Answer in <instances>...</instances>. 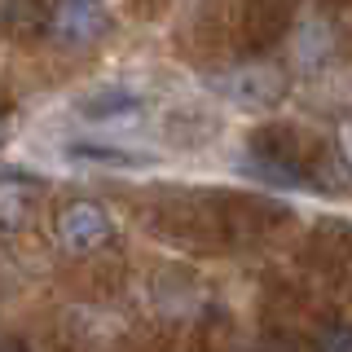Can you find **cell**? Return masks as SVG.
Segmentation results:
<instances>
[{"mask_svg":"<svg viewBox=\"0 0 352 352\" xmlns=\"http://www.w3.org/2000/svg\"><path fill=\"white\" fill-rule=\"evenodd\" d=\"M110 234H115L110 212H106L102 203H88V198L62 207V216H58V242L71 251V256H88V251L106 247Z\"/></svg>","mask_w":352,"mask_h":352,"instance_id":"cell-1","label":"cell"},{"mask_svg":"<svg viewBox=\"0 0 352 352\" xmlns=\"http://www.w3.org/2000/svg\"><path fill=\"white\" fill-rule=\"evenodd\" d=\"M5 137H9V110L0 106V141H5Z\"/></svg>","mask_w":352,"mask_h":352,"instance_id":"cell-10","label":"cell"},{"mask_svg":"<svg viewBox=\"0 0 352 352\" xmlns=\"http://www.w3.org/2000/svg\"><path fill=\"white\" fill-rule=\"evenodd\" d=\"M71 159L80 163H102V168H141L146 154H128L119 146H106V141H75L71 146Z\"/></svg>","mask_w":352,"mask_h":352,"instance_id":"cell-7","label":"cell"},{"mask_svg":"<svg viewBox=\"0 0 352 352\" xmlns=\"http://www.w3.org/2000/svg\"><path fill=\"white\" fill-rule=\"evenodd\" d=\"M238 172L256 185H269V190H304L313 185V172L304 163H291V159H269V154H251V159L238 163Z\"/></svg>","mask_w":352,"mask_h":352,"instance_id":"cell-5","label":"cell"},{"mask_svg":"<svg viewBox=\"0 0 352 352\" xmlns=\"http://www.w3.org/2000/svg\"><path fill=\"white\" fill-rule=\"evenodd\" d=\"M75 110H80V119H93V124H115V119H132L141 110V93L132 84H102L84 93Z\"/></svg>","mask_w":352,"mask_h":352,"instance_id":"cell-4","label":"cell"},{"mask_svg":"<svg viewBox=\"0 0 352 352\" xmlns=\"http://www.w3.org/2000/svg\"><path fill=\"white\" fill-rule=\"evenodd\" d=\"M216 88L242 110H273L282 102V93H286V80H282V71H273V66L251 62V66H238V71L220 75Z\"/></svg>","mask_w":352,"mask_h":352,"instance_id":"cell-2","label":"cell"},{"mask_svg":"<svg viewBox=\"0 0 352 352\" xmlns=\"http://www.w3.org/2000/svg\"><path fill=\"white\" fill-rule=\"evenodd\" d=\"M317 352H352V322H335L317 335Z\"/></svg>","mask_w":352,"mask_h":352,"instance_id":"cell-8","label":"cell"},{"mask_svg":"<svg viewBox=\"0 0 352 352\" xmlns=\"http://www.w3.org/2000/svg\"><path fill=\"white\" fill-rule=\"evenodd\" d=\"M0 352H31L22 339H0Z\"/></svg>","mask_w":352,"mask_h":352,"instance_id":"cell-9","label":"cell"},{"mask_svg":"<svg viewBox=\"0 0 352 352\" xmlns=\"http://www.w3.org/2000/svg\"><path fill=\"white\" fill-rule=\"evenodd\" d=\"M344 141H348V154H352V132H348V137H344Z\"/></svg>","mask_w":352,"mask_h":352,"instance_id":"cell-11","label":"cell"},{"mask_svg":"<svg viewBox=\"0 0 352 352\" xmlns=\"http://www.w3.org/2000/svg\"><path fill=\"white\" fill-rule=\"evenodd\" d=\"M0 31L14 40H40L53 31V9L44 0H0Z\"/></svg>","mask_w":352,"mask_h":352,"instance_id":"cell-6","label":"cell"},{"mask_svg":"<svg viewBox=\"0 0 352 352\" xmlns=\"http://www.w3.org/2000/svg\"><path fill=\"white\" fill-rule=\"evenodd\" d=\"M110 31V14L102 0H58L53 5V36L62 44H93Z\"/></svg>","mask_w":352,"mask_h":352,"instance_id":"cell-3","label":"cell"}]
</instances>
